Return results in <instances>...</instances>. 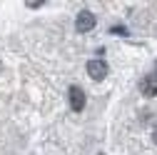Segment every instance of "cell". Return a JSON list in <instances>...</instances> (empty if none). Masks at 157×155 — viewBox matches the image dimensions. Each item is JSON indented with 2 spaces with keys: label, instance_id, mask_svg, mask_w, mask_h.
<instances>
[{
  "label": "cell",
  "instance_id": "cell-1",
  "mask_svg": "<svg viewBox=\"0 0 157 155\" xmlns=\"http://www.w3.org/2000/svg\"><path fill=\"white\" fill-rule=\"evenodd\" d=\"M67 103H70V108H72L75 113H80V110L85 108V103H87L85 90H82L80 85H70V90H67Z\"/></svg>",
  "mask_w": 157,
  "mask_h": 155
},
{
  "label": "cell",
  "instance_id": "cell-5",
  "mask_svg": "<svg viewBox=\"0 0 157 155\" xmlns=\"http://www.w3.org/2000/svg\"><path fill=\"white\" fill-rule=\"evenodd\" d=\"M28 5H30V8H40V5H45V3H43V0H28Z\"/></svg>",
  "mask_w": 157,
  "mask_h": 155
},
{
  "label": "cell",
  "instance_id": "cell-3",
  "mask_svg": "<svg viewBox=\"0 0 157 155\" xmlns=\"http://www.w3.org/2000/svg\"><path fill=\"white\" fill-rule=\"evenodd\" d=\"M107 70H110V68H107V63H105V60H100V58L87 63V75L92 78V80H105Z\"/></svg>",
  "mask_w": 157,
  "mask_h": 155
},
{
  "label": "cell",
  "instance_id": "cell-2",
  "mask_svg": "<svg viewBox=\"0 0 157 155\" xmlns=\"http://www.w3.org/2000/svg\"><path fill=\"white\" fill-rule=\"evenodd\" d=\"M95 23H97V18H95L90 10H80V13H77V18H75L77 33H90V30L95 28Z\"/></svg>",
  "mask_w": 157,
  "mask_h": 155
},
{
  "label": "cell",
  "instance_id": "cell-6",
  "mask_svg": "<svg viewBox=\"0 0 157 155\" xmlns=\"http://www.w3.org/2000/svg\"><path fill=\"white\" fill-rule=\"evenodd\" d=\"M152 140H155V145H157V128L152 130Z\"/></svg>",
  "mask_w": 157,
  "mask_h": 155
},
{
  "label": "cell",
  "instance_id": "cell-4",
  "mask_svg": "<svg viewBox=\"0 0 157 155\" xmlns=\"http://www.w3.org/2000/svg\"><path fill=\"white\" fill-rule=\"evenodd\" d=\"M140 93L147 95V98H152V95H157V73L152 75H145L140 80Z\"/></svg>",
  "mask_w": 157,
  "mask_h": 155
}]
</instances>
